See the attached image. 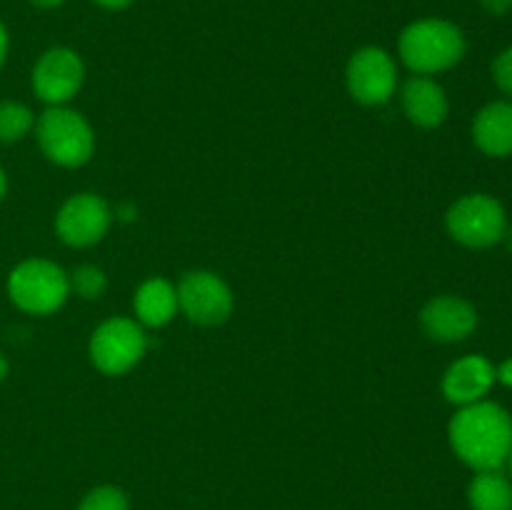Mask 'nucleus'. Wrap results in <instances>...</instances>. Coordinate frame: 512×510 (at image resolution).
Returning a JSON list of instances; mask_svg holds the SVG:
<instances>
[{"mask_svg": "<svg viewBox=\"0 0 512 510\" xmlns=\"http://www.w3.org/2000/svg\"><path fill=\"white\" fill-rule=\"evenodd\" d=\"M455 455L465 465L480 470H500L512 450V415L493 400L463 405L448 425Z\"/></svg>", "mask_w": 512, "mask_h": 510, "instance_id": "nucleus-1", "label": "nucleus"}, {"mask_svg": "<svg viewBox=\"0 0 512 510\" xmlns=\"http://www.w3.org/2000/svg\"><path fill=\"white\" fill-rule=\"evenodd\" d=\"M70 278V290L80 295L85 300H95L105 293L108 288V278H105L103 270L98 265H80V268L73 270Z\"/></svg>", "mask_w": 512, "mask_h": 510, "instance_id": "nucleus-18", "label": "nucleus"}, {"mask_svg": "<svg viewBox=\"0 0 512 510\" xmlns=\"http://www.w3.org/2000/svg\"><path fill=\"white\" fill-rule=\"evenodd\" d=\"M508 468H510V475H512V450H510V455H508Z\"/></svg>", "mask_w": 512, "mask_h": 510, "instance_id": "nucleus-29", "label": "nucleus"}, {"mask_svg": "<svg viewBox=\"0 0 512 510\" xmlns=\"http://www.w3.org/2000/svg\"><path fill=\"white\" fill-rule=\"evenodd\" d=\"M110 213L108 203L95 193H80L65 200L63 208L55 215V230H58L60 240L73 248H88L95 245L110 228Z\"/></svg>", "mask_w": 512, "mask_h": 510, "instance_id": "nucleus-9", "label": "nucleus"}, {"mask_svg": "<svg viewBox=\"0 0 512 510\" xmlns=\"http://www.w3.org/2000/svg\"><path fill=\"white\" fill-rule=\"evenodd\" d=\"M495 380H500L503 385H508V388H512V358L503 360V363L495 368Z\"/></svg>", "mask_w": 512, "mask_h": 510, "instance_id": "nucleus-22", "label": "nucleus"}, {"mask_svg": "<svg viewBox=\"0 0 512 510\" xmlns=\"http://www.w3.org/2000/svg\"><path fill=\"white\" fill-rule=\"evenodd\" d=\"M85 78V65L80 55L70 48H50L38 58L33 68V90L40 100L50 105H63L80 90Z\"/></svg>", "mask_w": 512, "mask_h": 510, "instance_id": "nucleus-10", "label": "nucleus"}, {"mask_svg": "<svg viewBox=\"0 0 512 510\" xmlns=\"http://www.w3.org/2000/svg\"><path fill=\"white\" fill-rule=\"evenodd\" d=\"M128 495L115 485H100V488L90 490L78 505V510H128Z\"/></svg>", "mask_w": 512, "mask_h": 510, "instance_id": "nucleus-19", "label": "nucleus"}, {"mask_svg": "<svg viewBox=\"0 0 512 510\" xmlns=\"http://www.w3.org/2000/svg\"><path fill=\"white\" fill-rule=\"evenodd\" d=\"M473 140L490 158L512 155V103L495 100L478 110L473 120Z\"/></svg>", "mask_w": 512, "mask_h": 510, "instance_id": "nucleus-14", "label": "nucleus"}, {"mask_svg": "<svg viewBox=\"0 0 512 510\" xmlns=\"http://www.w3.org/2000/svg\"><path fill=\"white\" fill-rule=\"evenodd\" d=\"M35 135L45 158L63 168H80L88 163L95 148V135L88 120L78 110L63 105H53L40 115Z\"/></svg>", "mask_w": 512, "mask_h": 510, "instance_id": "nucleus-3", "label": "nucleus"}, {"mask_svg": "<svg viewBox=\"0 0 512 510\" xmlns=\"http://www.w3.org/2000/svg\"><path fill=\"white\" fill-rule=\"evenodd\" d=\"M480 5L493 15H505L512 10V0H480Z\"/></svg>", "mask_w": 512, "mask_h": 510, "instance_id": "nucleus-21", "label": "nucleus"}, {"mask_svg": "<svg viewBox=\"0 0 512 510\" xmlns=\"http://www.w3.org/2000/svg\"><path fill=\"white\" fill-rule=\"evenodd\" d=\"M445 228L465 248H493L505 238L508 215L500 200L485 193H470L455 200L445 213Z\"/></svg>", "mask_w": 512, "mask_h": 510, "instance_id": "nucleus-5", "label": "nucleus"}, {"mask_svg": "<svg viewBox=\"0 0 512 510\" xmlns=\"http://www.w3.org/2000/svg\"><path fill=\"white\" fill-rule=\"evenodd\" d=\"M425 335L438 343H460L478 328V313L458 295H438L420 310Z\"/></svg>", "mask_w": 512, "mask_h": 510, "instance_id": "nucleus-11", "label": "nucleus"}, {"mask_svg": "<svg viewBox=\"0 0 512 510\" xmlns=\"http://www.w3.org/2000/svg\"><path fill=\"white\" fill-rule=\"evenodd\" d=\"M493 80L505 95L512 98V45L505 48L503 53H498V58L493 60Z\"/></svg>", "mask_w": 512, "mask_h": 510, "instance_id": "nucleus-20", "label": "nucleus"}, {"mask_svg": "<svg viewBox=\"0 0 512 510\" xmlns=\"http://www.w3.org/2000/svg\"><path fill=\"white\" fill-rule=\"evenodd\" d=\"M33 125L35 118L28 105L13 103V100L0 103V143H18L30 133Z\"/></svg>", "mask_w": 512, "mask_h": 510, "instance_id": "nucleus-17", "label": "nucleus"}, {"mask_svg": "<svg viewBox=\"0 0 512 510\" xmlns=\"http://www.w3.org/2000/svg\"><path fill=\"white\" fill-rule=\"evenodd\" d=\"M5 375H8V360H5V355L0 353V380H3Z\"/></svg>", "mask_w": 512, "mask_h": 510, "instance_id": "nucleus-26", "label": "nucleus"}, {"mask_svg": "<svg viewBox=\"0 0 512 510\" xmlns=\"http://www.w3.org/2000/svg\"><path fill=\"white\" fill-rule=\"evenodd\" d=\"M493 385L495 365L485 355H465L455 360L443 375V395L460 408L485 400Z\"/></svg>", "mask_w": 512, "mask_h": 510, "instance_id": "nucleus-12", "label": "nucleus"}, {"mask_svg": "<svg viewBox=\"0 0 512 510\" xmlns=\"http://www.w3.org/2000/svg\"><path fill=\"white\" fill-rule=\"evenodd\" d=\"M473 510H512V480L500 470H480L468 485Z\"/></svg>", "mask_w": 512, "mask_h": 510, "instance_id": "nucleus-16", "label": "nucleus"}, {"mask_svg": "<svg viewBox=\"0 0 512 510\" xmlns=\"http://www.w3.org/2000/svg\"><path fill=\"white\" fill-rule=\"evenodd\" d=\"M33 5H38V8H58V5H63L65 0H30Z\"/></svg>", "mask_w": 512, "mask_h": 510, "instance_id": "nucleus-25", "label": "nucleus"}, {"mask_svg": "<svg viewBox=\"0 0 512 510\" xmlns=\"http://www.w3.org/2000/svg\"><path fill=\"white\" fill-rule=\"evenodd\" d=\"M345 80H348L350 95L358 103L383 105L393 98L395 85H398V68L383 48L368 45L350 58Z\"/></svg>", "mask_w": 512, "mask_h": 510, "instance_id": "nucleus-8", "label": "nucleus"}, {"mask_svg": "<svg viewBox=\"0 0 512 510\" xmlns=\"http://www.w3.org/2000/svg\"><path fill=\"white\" fill-rule=\"evenodd\" d=\"M148 338L143 325L130 318H110L90 338V360L105 375H123L140 363Z\"/></svg>", "mask_w": 512, "mask_h": 510, "instance_id": "nucleus-6", "label": "nucleus"}, {"mask_svg": "<svg viewBox=\"0 0 512 510\" xmlns=\"http://www.w3.org/2000/svg\"><path fill=\"white\" fill-rule=\"evenodd\" d=\"M5 188H8V180H5V173H3V168H0V200H3V195H5Z\"/></svg>", "mask_w": 512, "mask_h": 510, "instance_id": "nucleus-27", "label": "nucleus"}, {"mask_svg": "<svg viewBox=\"0 0 512 510\" xmlns=\"http://www.w3.org/2000/svg\"><path fill=\"white\" fill-rule=\"evenodd\" d=\"M175 290L178 308L198 325H220L233 313V290L210 270H190Z\"/></svg>", "mask_w": 512, "mask_h": 510, "instance_id": "nucleus-7", "label": "nucleus"}, {"mask_svg": "<svg viewBox=\"0 0 512 510\" xmlns=\"http://www.w3.org/2000/svg\"><path fill=\"white\" fill-rule=\"evenodd\" d=\"M505 243H508V250L512 253V230H505Z\"/></svg>", "mask_w": 512, "mask_h": 510, "instance_id": "nucleus-28", "label": "nucleus"}, {"mask_svg": "<svg viewBox=\"0 0 512 510\" xmlns=\"http://www.w3.org/2000/svg\"><path fill=\"white\" fill-rule=\"evenodd\" d=\"M400 100H403V110L408 120L418 128H438L448 118V95H445L443 85L435 83L428 75L410 78L400 90Z\"/></svg>", "mask_w": 512, "mask_h": 510, "instance_id": "nucleus-13", "label": "nucleus"}, {"mask_svg": "<svg viewBox=\"0 0 512 510\" xmlns=\"http://www.w3.org/2000/svg\"><path fill=\"white\" fill-rule=\"evenodd\" d=\"M465 35L450 20H415L400 33V58L413 73L433 75L458 65L465 55Z\"/></svg>", "mask_w": 512, "mask_h": 510, "instance_id": "nucleus-2", "label": "nucleus"}, {"mask_svg": "<svg viewBox=\"0 0 512 510\" xmlns=\"http://www.w3.org/2000/svg\"><path fill=\"white\" fill-rule=\"evenodd\" d=\"M135 315L140 325L148 328H163L170 323L178 310V290L165 278H150L135 290Z\"/></svg>", "mask_w": 512, "mask_h": 510, "instance_id": "nucleus-15", "label": "nucleus"}, {"mask_svg": "<svg viewBox=\"0 0 512 510\" xmlns=\"http://www.w3.org/2000/svg\"><path fill=\"white\" fill-rule=\"evenodd\" d=\"M8 295L25 313L50 315L68 300L70 278L53 260H25L10 273Z\"/></svg>", "mask_w": 512, "mask_h": 510, "instance_id": "nucleus-4", "label": "nucleus"}, {"mask_svg": "<svg viewBox=\"0 0 512 510\" xmlns=\"http://www.w3.org/2000/svg\"><path fill=\"white\" fill-rule=\"evenodd\" d=\"M93 3L103 5V8H108V10H120V8H128L133 0H93Z\"/></svg>", "mask_w": 512, "mask_h": 510, "instance_id": "nucleus-24", "label": "nucleus"}, {"mask_svg": "<svg viewBox=\"0 0 512 510\" xmlns=\"http://www.w3.org/2000/svg\"><path fill=\"white\" fill-rule=\"evenodd\" d=\"M5 55H8V30L0 23V68H3L5 63Z\"/></svg>", "mask_w": 512, "mask_h": 510, "instance_id": "nucleus-23", "label": "nucleus"}]
</instances>
